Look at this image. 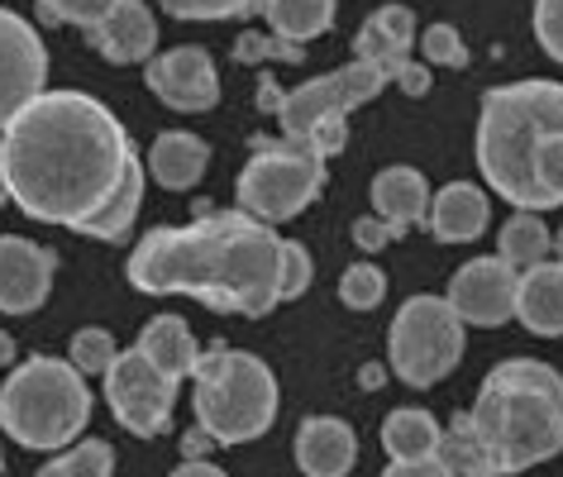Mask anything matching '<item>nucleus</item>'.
Returning a JSON list of instances; mask_svg holds the SVG:
<instances>
[{
	"label": "nucleus",
	"mask_w": 563,
	"mask_h": 477,
	"mask_svg": "<svg viewBox=\"0 0 563 477\" xmlns=\"http://www.w3.org/2000/svg\"><path fill=\"white\" fill-rule=\"evenodd\" d=\"M383 297H387L383 268H373V263H349L344 277H340V301L349 311H373Z\"/></svg>",
	"instance_id": "28"
},
{
	"label": "nucleus",
	"mask_w": 563,
	"mask_h": 477,
	"mask_svg": "<svg viewBox=\"0 0 563 477\" xmlns=\"http://www.w3.org/2000/svg\"><path fill=\"white\" fill-rule=\"evenodd\" d=\"M91 420V387L67 358L34 354L0 387V425L24 448H67Z\"/></svg>",
	"instance_id": "5"
},
{
	"label": "nucleus",
	"mask_w": 563,
	"mask_h": 477,
	"mask_svg": "<svg viewBox=\"0 0 563 477\" xmlns=\"http://www.w3.org/2000/svg\"><path fill=\"white\" fill-rule=\"evenodd\" d=\"M148 91L173 110H216L220 77L206 48H173L148 63Z\"/></svg>",
	"instance_id": "14"
},
{
	"label": "nucleus",
	"mask_w": 563,
	"mask_h": 477,
	"mask_svg": "<svg viewBox=\"0 0 563 477\" xmlns=\"http://www.w3.org/2000/svg\"><path fill=\"white\" fill-rule=\"evenodd\" d=\"M468 420L497 477L534 468L563 454V377L540 358H506L477 387Z\"/></svg>",
	"instance_id": "4"
},
{
	"label": "nucleus",
	"mask_w": 563,
	"mask_h": 477,
	"mask_svg": "<svg viewBox=\"0 0 563 477\" xmlns=\"http://www.w3.org/2000/svg\"><path fill=\"white\" fill-rule=\"evenodd\" d=\"M163 10L177 20H230L253 10V0H163Z\"/></svg>",
	"instance_id": "31"
},
{
	"label": "nucleus",
	"mask_w": 563,
	"mask_h": 477,
	"mask_svg": "<svg viewBox=\"0 0 563 477\" xmlns=\"http://www.w3.org/2000/svg\"><path fill=\"white\" fill-rule=\"evenodd\" d=\"M115 10V0H38V15L48 24H77V30H96Z\"/></svg>",
	"instance_id": "30"
},
{
	"label": "nucleus",
	"mask_w": 563,
	"mask_h": 477,
	"mask_svg": "<svg viewBox=\"0 0 563 477\" xmlns=\"http://www.w3.org/2000/svg\"><path fill=\"white\" fill-rule=\"evenodd\" d=\"M311 287V254L287 239V258H282V301H297Z\"/></svg>",
	"instance_id": "35"
},
{
	"label": "nucleus",
	"mask_w": 563,
	"mask_h": 477,
	"mask_svg": "<svg viewBox=\"0 0 563 477\" xmlns=\"http://www.w3.org/2000/svg\"><path fill=\"white\" fill-rule=\"evenodd\" d=\"M383 87H387V77L354 58L349 67H340V73L311 77L291 91H282L273 77H263L258 106L277 115L287 144H301V148L320 153V158H330V153H340L349 144V110L373 101Z\"/></svg>",
	"instance_id": "6"
},
{
	"label": "nucleus",
	"mask_w": 563,
	"mask_h": 477,
	"mask_svg": "<svg viewBox=\"0 0 563 477\" xmlns=\"http://www.w3.org/2000/svg\"><path fill=\"white\" fill-rule=\"evenodd\" d=\"M477 167L487 187L516 210L563 206V87L511 81L483 96L477 115Z\"/></svg>",
	"instance_id": "3"
},
{
	"label": "nucleus",
	"mask_w": 563,
	"mask_h": 477,
	"mask_svg": "<svg viewBox=\"0 0 563 477\" xmlns=\"http://www.w3.org/2000/svg\"><path fill=\"white\" fill-rule=\"evenodd\" d=\"M440 463H449V473H454V477H497V473H492V458H487V448H483V440H477V430H473L468 415H454V425L444 430V440H440Z\"/></svg>",
	"instance_id": "26"
},
{
	"label": "nucleus",
	"mask_w": 563,
	"mask_h": 477,
	"mask_svg": "<svg viewBox=\"0 0 563 477\" xmlns=\"http://www.w3.org/2000/svg\"><path fill=\"white\" fill-rule=\"evenodd\" d=\"M487 191L473 187V181H449V187L430 201V230L434 239H444V244H468L487 230Z\"/></svg>",
	"instance_id": "21"
},
{
	"label": "nucleus",
	"mask_w": 563,
	"mask_h": 477,
	"mask_svg": "<svg viewBox=\"0 0 563 477\" xmlns=\"http://www.w3.org/2000/svg\"><path fill=\"white\" fill-rule=\"evenodd\" d=\"M234 58H239V63H253V58H287V63H301L306 48H301V44H287V38H277V34H244V38L234 44Z\"/></svg>",
	"instance_id": "32"
},
{
	"label": "nucleus",
	"mask_w": 563,
	"mask_h": 477,
	"mask_svg": "<svg viewBox=\"0 0 563 477\" xmlns=\"http://www.w3.org/2000/svg\"><path fill=\"white\" fill-rule=\"evenodd\" d=\"M440 420L430 411H411V406H401V411H391L383 420V448L391 454V463H426V458H440Z\"/></svg>",
	"instance_id": "23"
},
{
	"label": "nucleus",
	"mask_w": 563,
	"mask_h": 477,
	"mask_svg": "<svg viewBox=\"0 0 563 477\" xmlns=\"http://www.w3.org/2000/svg\"><path fill=\"white\" fill-rule=\"evenodd\" d=\"M115 358H120V348H115V340H110V330H77L73 368L81 377H106L110 368H115Z\"/></svg>",
	"instance_id": "29"
},
{
	"label": "nucleus",
	"mask_w": 563,
	"mask_h": 477,
	"mask_svg": "<svg viewBox=\"0 0 563 477\" xmlns=\"http://www.w3.org/2000/svg\"><path fill=\"white\" fill-rule=\"evenodd\" d=\"M383 477H454V473H449V463L426 458V463H391Z\"/></svg>",
	"instance_id": "37"
},
{
	"label": "nucleus",
	"mask_w": 563,
	"mask_h": 477,
	"mask_svg": "<svg viewBox=\"0 0 563 477\" xmlns=\"http://www.w3.org/2000/svg\"><path fill=\"white\" fill-rule=\"evenodd\" d=\"M44 77L48 53L38 30L15 10H0V134L24 106L44 96Z\"/></svg>",
	"instance_id": "11"
},
{
	"label": "nucleus",
	"mask_w": 563,
	"mask_h": 477,
	"mask_svg": "<svg viewBox=\"0 0 563 477\" xmlns=\"http://www.w3.org/2000/svg\"><path fill=\"white\" fill-rule=\"evenodd\" d=\"M411 38H416V15L406 5H383L377 15L363 20V30L354 38L358 63L377 67L387 81H401V73L411 67Z\"/></svg>",
	"instance_id": "15"
},
{
	"label": "nucleus",
	"mask_w": 563,
	"mask_h": 477,
	"mask_svg": "<svg viewBox=\"0 0 563 477\" xmlns=\"http://www.w3.org/2000/svg\"><path fill=\"white\" fill-rule=\"evenodd\" d=\"M53 268H58L53 248L20 234H0V311L5 315L38 311L53 291Z\"/></svg>",
	"instance_id": "13"
},
{
	"label": "nucleus",
	"mask_w": 563,
	"mask_h": 477,
	"mask_svg": "<svg viewBox=\"0 0 563 477\" xmlns=\"http://www.w3.org/2000/svg\"><path fill=\"white\" fill-rule=\"evenodd\" d=\"M387 354L401 382L434 387L463 358V320L449 311L444 297H411L387 330Z\"/></svg>",
	"instance_id": "9"
},
{
	"label": "nucleus",
	"mask_w": 563,
	"mask_h": 477,
	"mask_svg": "<svg viewBox=\"0 0 563 477\" xmlns=\"http://www.w3.org/2000/svg\"><path fill=\"white\" fill-rule=\"evenodd\" d=\"M420 48H426L430 63H449V67H468V48H463V38L454 24H430L426 38H420Z\"/></svg>",
	"instance_id": "33"
},
{
	"label": "nucleus",
	"mask_w": 563,
	"mask_h": 477,
	"mask_svg": "<svg viewBox=\"0 0 563 477\" xmlns=\"http://www.w3.org/2000/svg\"><path fill=\"white\" fill-rule=\"evenodd\" d=\"M358 377H363V387H368V391L383 387V368H377V363H368V368H363Z\"/></svg>",
	"instance_id": "40"
},
{
	"label": "nucleus",
	"mask_w": 563,
	"mask_h": 477,
	"mask_svg": "<svg viewBox=\"0 0 563 477\" xmlns=\"http://www.w3.org/2000/svg\"><path fill=\"white\" fill-rule=\"evenodd\" d=\"M34 477H115V448L106 440H81L63 458L44 463Z\"/></svg>",
	"instance_id": "27"
},
{
	"label": "nucleus",
	"mask_w": 563,
	"mask_h": 477,
	"mask_svg": "<svg viewBox=\"0 0 563 477\" xmlns=\"http://www.w3.org/2000/svg\"><path fill=\"white\" fill-rule=\"evenodd\" d=\"M516 287H520V273L506 258H473L454 273L444 301L463 325L497 330L516 315Z\"/></svg>",
	"instance_id": "12"
},
{
	"label": "nucleus",
	"mask_w": 563,
	"mask_h": 477,
	"mask_svg": "<svg viewBox=\"0 0 563 477\" xmlns=\"http://www.w3.org/2000/svg\"><path fill=\"white\" fill-rule=\"evenodd\" d=\"M0 468H5V458H0Z\"/></svg>",
	"instance_id": "44"
},
{
	"label": "nucleus",
	"mask_w": 563,
	"mask_h": 477,
	"mask_svg": "<svg viewBox=\"0 0 563 477\" xmlns=\"http://www.w3.org/2000/svg\"><path fill=\"white\" fill-rule=\"evenodd\" d=\"M91 44L106 53L110 63L130 67V63H144L153 44H158V24H153L144 0H115V10L106 15V24L91 30Z\"/></svg>",
	"instance_id": "17"
},
{
	"label": "nucleus",
	"mask_w": 563,
	"mask_h": 477,
	"mask_svg": "<svg viewBox=\"0 0 563 477\" xmlns=\"http://www.w3.org/2000/svg\"><path fill=\"white\" fill-rule=\"evenodd\" d=\"M106 401L130 434L158 440V434L167 430V420H173L177 382L163 377L139 348H124V354L115 358V368L106 373Z\"/></svg>",
	"instance_id": "10"
},
{
	"label": "nucleus",
	"mask_w": 563,
	"mask_h": 477,
	"mask_svg": "<svg viewBox=\"0 0 563 477\" xmlns=\"http://www.w3.org/2000/svg\"><path fill=\"white\" fill-rule=\"evenodd\" d=\"M173 477H224L216 463H206V458H187V463H177Z\"/></svg>",
	"instance_id": "39"
},
{
	"label": "nucleus",
	"mask_w": 563,
	"mask_h": 477,
	"mask_svg": "<svg viewBox=\"0 0 563 477\" xmlns=\"http://www.w3.org/2000/svg\"><path fill=\"white\" fill-rule=\"evenodd\" d=\"M397 87H401L406 96H426V91H430V73H426V67H420V63H411V67H406V73H401Z\"/></svg>",
	"instance_id": "38"
},
{
	"label": "nucleus",
	"mask_w": 563,
	"mask_h": 477,
	"mask_svg": "<svg viewBox=\"0 0 563 477\" xmlns=\"http://www.w3.org/2000/svg\"><path fill=\"white\" fill-rule=\"evenodd\" d=\"M387 239H397V230H391L387 220H377V215H363V220L354 224V244H358V248H373V254H377Z\"/></svg>",
	"instance_id": "36"
},
{
	"label": "nucleus",
	"mask_w": 563,
	"mask_h": 477,
	"mask_svg": "<svg viewBox=\"0 0 563 477\" xmlns=\"http://www.w3.org/2000/svg\"><path fill=\"white\" fill-rule=\"evenodd\" d=\"M10 201L30 220L124 239L144 201V158L124 124L87 91H44L0 138Z\"/></svg>",
	"instance_id": "1"
},
{
	"label": "nucleus",
	"mask_w": 563,
	"mask_h": 477,
	"mask_svg": "<svg viewBox=\"0 0 563 477\" xmlns=\"http://www.w3.org/2000/svg\"><path fill=\"white\" fill-rule=\"evenodd\" d=\"M263 15L277 38L301 44V38H316L334 24V0H263Z\"/></svg>",
	"instance_id": "24"
},
{
	"label": "nucleus",
	"mask_w": 563,
	"mask_h": 477,
	"mask_svg": "<svg viewBox=\"0 0 563 477\" xmlns=\"http://www.w3.org/2000/svg\"><path fill=\"white\" fill-rule=\"evenodd\" d=\"M373 210H377V220H387L397 234H406L411 224L420 220H430V181L416 173V167H383V173L373 177Z\"/></svg>",
	"instance_id": "18"
},
{
	"label": "nucleus",
	"mask_w": 563,
	"mask_h": 477,
	"mask_svg": "<svg viewBox=\"0 0 563 477\" xmlns=\"http://www.w3.org/2000/svg\"><path fill=\"white\" fill-rule=\"evenodd\" d=\"M549 248H554V234H549V224L540 215H526V210H516L511 220L501 224V254L511 268H540L549 263Z\"/></svg>",
	"instance_id": "25"
},
{
	"label": "nucleus",
	"mask_w": 563,
	"mask_h": 477,
	"mask_svg": "<svg viewBox=\"0 0 563 477\" xmlns=\"http://www.w3.org/2000/svg\"><path fill=\"white\" fill-rule=\"evenodd\" d=\"M554 248H559V263H563V230L554 234Z\"/></svg>",
	"instance_id": "43"
},
{
	"label": "nucleus",
	"mask_w": 563,
	"mask_h": 477,
	"mask_svg": "<svg viewBox=\"0 0 563 477\" xmlns=\"http://www.w3.org/2000/svg\"><path fill=\"white\" fill-rule=\"evenodd\" d=\"M196 425L216 444H249L277 415V377L258 354L216 348L196 368Z\"/></svg>",
	"instance_id": "7"
},
{
	"label": "nucleus",
	"mask_w": 563,
	"mask_h": 477,
	"mask_svg": "<svg viewBox=\"0 0 563 477\" xmlns=\"http://www.w3.org/2000/svg\"><path fill=\"white\" fill-rule=\"evenodd\" d=\"M206 167H210V144L191 130H167L153 138V148H148V173L167 191L196 187V181L206 177Z\"/></svg>",
	"instance_id": "20"
},
{
	"label": "nucleus",
	"mask_w": 563,
	"mask_h": 477,
	"mask_svg": "<svg viewBox=\"0 0 563 477\" xmlns=\"http://www.w3.org/2000/svg\"><path fill=\"white\" fill-rule=\"evenodd\" d=\"M10 358H15V340H10V334L5 330H0V368H5V363Z\"/></svg>",
	"instance_id": "41"
},
{
	"label": "nucleus",
	"mask_w": 563,
	"mask_h": 477,
	"mask_svg": "<svg viewBox=\"0 0 563 477\" xmlns=\"http://www.w3.org/2000/svg\"><path fill=\"white\" fill-rule=\"evenodd\" d=\"M516 320L530 334H563V263H540L520 277Z\"/></svg>",
	"instance_id": "22"
},
{
	"label": "nucleus",
	"mask_w": 563,
	"mask_h": 477,
	"mask_svg": "<svg viewBox=\"0 0 563 477\" xmlns=\"http://www.w3.org/2000/svg\"><path fill=\"white\" fill-rule=\"evenodd\" d=\"M287 239L244 210H210L191 224H158L134 244L130 282L148 297H196L210 311L267 315L282 306Z\"/></svg>",
	"instance_id": "2"
},
{
	"label": "nucleus",
	"mask_w": 563,
	"mask_h": 477,
	"mask_svg": "<svg viewBox=\"0 0 563 477\" xmlns=\"http://www.w3.org/2000/svg\"><path fill=\"white\" fill-rule=\"evenodd\" d=\"M10 201V187H5V173H0V206Z\"/></svg>",
	"instance_id": "42"
},
{
	"label": "nucleus",
	"mask_w": 563,
	"mask_h": 477,
	"mask_svg": "<svg viewBox=\"0 0 563 477\" xmlns=\"http://www.w3.org/2000/svg\"><path fill=\"white\" fill-rule=\"evenodd\" d=\"M134 348L163 377H173V382H181V377H196V368H201V344H196V334H191V325L181 315H153Z\"/></svg>",
	"instance_id": "19"
},
{
	"label": "nucleus",
	"mask_w": 563,
	"mask_h": 477,
	"mask_svg": "<svg viewBox=\"0 0 563 477\" xmlns=\"http://www.w3.org/2000/svg\"><path fill=\"white\" fill-rule=\"evenodd\" d=\"M358 458V440L344 420L334 415H311L297 430V463L306 477H344Z\"/></svg>",
	"instance_id": "16"
},
{
	"label": "nucleus",
	"mask_w": 563,
	"mask_h": 477,
	"mask_svg": "<svg viewBox=\"0 0 563 477\" xmlns=\"http://www.w3.org/2000/svg\"><path fill=\"white\" fill-rule=\"evenodd\" d=\"M325 187V158L301 144H253V158L239 173V210L263 224H282L291 215H301L306 206Z\"/></svg>",
	"instance_id": "8"
},
{
	"label": "nucleus",
	"mask_w": 563,
	"mask_h": 477,
	"mask_svg": "<svg viewBox=\"0 0 563 477\" xmlns=\"http://www.w3.org/2000/svg\"><path fill=\"white\" fill-rule=\"evenodd\" d=\"M534 38L554 63H563V0H534Z\"/></svg>",
	"instance_id": "34"
}]
</instances>
